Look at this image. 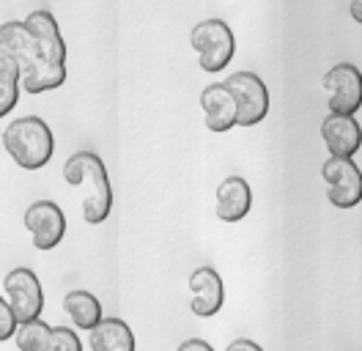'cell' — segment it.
<instances>
[{
	"instance_id": "obj_1",
	"label": "cell",
	"mask_w": 362,
	"mask_h": 351,
	"mask_svg": "<svg viewBox=\"0 0 362 351\" xmlns=\"http://www.w3.org/2000/svg\"><path fill=\"white\" fill-rule=\"evenodd\" d=\"M0 52L11 55L17 61L20 71H23V91L28 93L55 91L66 83V66L49 64L47 58H42L25 20H11L0 25Z\"/></svg>"
},
{
	"instance_id": "obj_2",
	"label": "cell",
	"mask_w": 362,
	"mask_h": 351,
	"mask_svg": "<svg viewBox=\"0 0 362 351\" xmlns=\"http://www.w3.org/2000/svg\"><path fill=\"white\" fill-rule=\"evenodd\" d=\"M64 178L69 187L80 190V209L88 225H102L113 209V187L107 168L93 151H77L64 162Z\"/></svg>"
},
{
	"instance_id": "obj_3",
	"label": "cell",
	"mask_w": 362,
	"mask_h": 351,
	"mask_svg": "<svg viewBox=\"0 0 362 351\" xmlns=\"http://www.w3.org/2000/svg\"><path fill=\"white\" fill-rule=\"evenodd\" d=\"M3 149L23 171H42L52 159L55 137L45 118L23 115L3 127Z\"/></svg>"
},
{
	"instance_id": "obj_4",
	"label": "cell",
	"mask_w": 362,
	"mask_h": 351,
	"mask_svg": "<svg viewBox=\"0 0 362 351\" xmlns=\"http://www.w3.org/2000/svg\"><path fill=\"white\" fill-rule=\"evenodd\" d=\"M189 44L198 52L204 71H223L236 55V36L223 20H201L189 30Z\"/></svg>"
},
{
	"instance_id": "obj_5",
	"label": "cell",
	"mask_w": 362,
	"mask_h": 351,
	"mask_svg": "<svg viewBox=\"0 0 362 351\" xmlns=\"http://www.w3.org/2000/svg\"><path fill=\"white\" fill-rule=\"evenodd\" d=\"M327 197L335 209H354L362 203V171L354 156H329L321 165Z\"/></svg>"
},
{
	"instance_id": "obj_6",
	"label": "cell",
	"mask_w": 362,
	"mask_h": 351,
	"mask_svg": "<svg viewBox=\"0 0 362 351\" xmlns=\"http://www.w3.org/2000/svg\"><path fill=\"white\" fill-rule=\"evenodd\" d=\"M3 299L14 307L20 321H33L42 318L45 310V291L33 269L17 266L3 277Z\"/></svg>"
},
{
	"instance_id": "obj_7",
	"label": "cell",
	"mask_w": 362,
	"mask_h": 351,
	"mask_svg": "<svg viewBox=\"0 0 362 351\" xmlns=\"http://www.w3.org/2000/svg\"><path fill=\"white\" fill-rule=\"evenodd\" d=\"M230 88L236 108H239V127H255L267 118L269 113V91L264 80L252 71H233L226 80Z\"/></svg>"
},
{
	"instance_id": "obj_8",
	"label": "cell",
	"mask_w": 362,
	"mask_h": 351,
	"mask_svg": "<svg viewBox=\"0 0 362 351\" xmlns=\"http://www.w3.org/2000/svg\"><path fill=\"white\" fill-rule=\"evenodd\" d=\"M321 86L332 113L354 115L362 108V71L354 64H335L327 69Z\"/></svg>"
},
{
	"instance_id": "obj_9",
	"label": "cell",
	"mask_w": 362,
	"mask_h": 351,
	"mask_svg": "<svg viewBox=\"0 0 362 351\" xmlns=\"http://www.w3.org/2000/svg\"><path fill=\"white\" fill-rule=\"evenodd\" d=\"M25 228L33 239L36 250H55L64 234H66V217H64V209L52 200H33L28 209H25Z\"/></svg>"
},
{
	"instance_id": "obj_10",
	"label": "cell",
	"mask_w": 362,
	"mask_h": 351,
	"mask_svg": "<svg viewBox=\"0 0 362 351\" xmlns=\"http://www.w3.org/2000/svg\"><path fill=\"white\" fill-rule=\"evenodd\" d=\"M187 288H189V310L198 316V318H211L223 310V302H226V285H223V277L217 275V269L211 266H198L189 280H187Z\"/></svg>"
},
{
	"instance_id": "obj_11",
	"label": "cell",
	"mask_w": 362,
	"mask_h": 351,
	"mask_svg": "<svg viewBox=\"0 0 362 351\" xmlns=\"http://www.w3.org/2000/svg\"><path fill=\"white\" fill-rule=\"evenodd\" d=\"M201 110H204V124L209 132H230L239 127V108L226 83H209L201 91Z\"/></svg>"
},
{
	"instance_id": "obj_12",
	"label": "cell",
	"mask_w": 362,
	"mask_h": 351,
	"mask_svg": "<svg viewBox=\"0 0 362 351\" xmlns=\"http://www.w3.org/2000/svg\"><path fill=\"white\" fill-rule=\"evenodd\" d=\"M321 140L329 156H354L362 146L360 121L346 113H329L321 121Z\"/></svg>"
},
{
	"instance_id": "obj_13",
	"label": "cell",
	"mask_w": 362,
	"mask_h": 351,
	"mask_svg": "<svg viewBox=\"0 0 362 351\" xmlns=\"http://www.w3.org/2000/svg\"><path fill=\"white\" fill-rule=\"evenodd\" d=\"M252 209V190L247 178L242 176H228L220 181L217 195H214V212L223 222H239L245 219Z\"/></svg>"
},
{
	"instance_id": "obj_14",
	"label": "cell",
	"mask_w": 362,
	"mask_h": 351,
	"mask_svg": "<svg viewBox=\"0 0 362 351\" xmlns=\"http://www.w3.org/2000/svg\"><path fill=\"white\" fill-rule=\"evenodd\" d=\"M25 25H28L33 42L39 47L42 58H47L49 64H64L66 61V44H64V36L58 30V22L49 11H45V8L30 11L25 17Z\"/></svg>"
},
{
	"instance_id": "obj_15",
	"label": "cell",
	"mask_w": 362,
	"mask_h": 351,
	"mask_svg": "<svg viewBox=\"0 0 362 351\" xmlns=\"http://www.w3.org/2000/svg\"><path fill=\"white\" fill-rule=\"evenodd\" d=\"M90 351H135V335L121 318H102L88 332Z\"/></svg>"
},
{
	"instance_id": "obj_16",
	"label": "cell",
	"mask_w": 362,
	"mask_h": 351,
	"mask_svg": "<svg viewBox=\"0 0 362 351\" xmlns=\"http://www.w3.org/2000/svg\"><path fill=\"white\" fill-rule=\"evenodd\" d=\"M64 310H66V316L74 321V327L77 329H93L105 316H102V305H99V299L90 294V291H83V288H77V291H69L66 297H64Z\"/></svg>"
},
{
	"instance_id": "obj_17",
	"label": "cell",
	"mask_w": 362,
	"mask_h": 351,
	"mask_svg": "<svg viewBox=\"0 0 362 351\" xmlns=\"http://www.w3.org/2000/svg\"><path fill=\"white\" fill-rule=\"evenodd\" d=\"M23 91V71L17 61L6 52H0V115H8L11 110L17 108Z\"/></svg>"
},
{
	"instance_id": "obj_18",
	"label": "cell",
	"mask_w": 362,
	"mask_h": 351,
	"mask_svg": "<svg viewBox=\"0 0 362 351\" xmlns=\"http://www.w3.org/2000/svg\"><path fill=\"white\" fill-rule=\"evenodd\" d=\"M49 335H52V327L45 324L42 318H33V321L20 324L14 343H17L20 351H45L47 343H49Z\"/></svg>"
},
{
	"instance_id": "obj_19",
	"label": "cell",
	"mask_w": 362,
	"mask_h": 351,
	"mask_svg": "<svg viewBox=\"0 0 362 351\" xmlns=\"http://www.w3.org/2000/svg\"><path fill=\"white\" fill-rule=\"evenodd\" d=\"M45 351H83V340L77 338V332L69 327H52L49 343Z\"/></svg>"
},
{
	"instance_id": "obj_20",
	"label": "cell",
	"mask_w": 362,
	"mask_h": 351,
	"mask_svg": "<svg viewBox=\"0 0 362 351\" xmlns=\"http://www.w3.org/2000/svg\"><path fill=\"white\" fill-rule=\"evenodd\" d=\"M20 316L14 313V307L8 305L6 299H0V340L6 343V340H11V338H17V329H20Z\"/></svg>"
},
{
	"instance_id": "obj_21",
	"label": "cell",
	"mask_w": 362,
	"mask_h": 351,
	"mask_svg": "<svg viewBox=\"0 0 362 351\" xmlns=\"http://www.w3.org/2000/svg\"><path fill=\"white\" fill-rule=\"evenodd\" d=\"M226 351H264L255 340H247V338H239V340H230Z\"/></svg>"
},
{
	"instance_id": "obj_22",
	"label": "cell",
	"mask_w": 362,
	"mask_h": 351,
	"mask_svg": "<svg viewBox=\"0 0 362 351\" xmlns=\"http://www.w3.org/2000/svg\"><path fill=\"white\" fill-rule=\"evenodd\" d=\"M176 351H214V349H211L206 340H201V338H189V340H184Z\"/></svg>"
}]
</instances>
